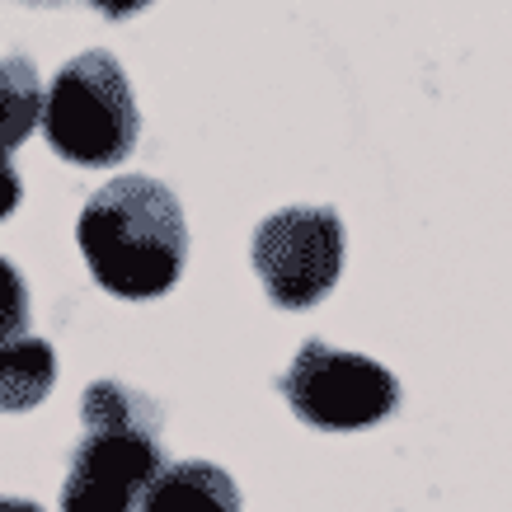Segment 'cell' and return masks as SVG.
<instances>
[{"label": "cell", "mask_w": 512, "mask_h": 512, "mask_svg": "<svg viewBox=\"0 0 512 512\" xmlns=\"http://www.w3.org/2000/svg\"><path fill=\"white\" fill-rule=\"evenodd\" d=\"M137 512H240V484L212 461H174L156 475Z\"/></svg>", "instance_id": "6"}, {"label": "cell", "mask_w": 512, "mask_h": 512, "mask_svg": "<svg viewBox=\"0 0 512 512\" xmlns=\"http://www.w3.org/2000/svg\"><path fill=\"white\" fill-rule=\"evenodd\" d=\"M90 5H94V10H99L104 19H132V15H141V10H146L151 0H90Z\"/></svg>", "instance_id": "12"}, {"label": "cell", "mask_w": 512, "mask_h": 512, "mask_svg": "<svg viewBox=\"0 0 512 512\" xmlns=\"http://www.w3.org/2000/svg\"><path fill=\"white\" fill-rule=\"evenodd\" d=\"M19 193H24V184H19L15 165H10V156H0V221L19 207Z\"/></svg>", "instance_id": "11"}, {"label": "cell", "mask_w": 512, "mask_h": 512, "mask_svg": "<svg viewBox=\"0 0 512 512\" xmlns=\"http://www.w3.org/2000/svg\"><path fill=\"white\" fill-rule=\"evenodd\" d=\"M24 329H29V287L10 259H0V348L24 339Z\"/></svg>", "instance_id": "10"}, {"label": "cell", "mask_w": 512, "mask_h": 512, "mask_svg": "<svg viewBox=\"0 0 512 512\" xmlns=\"http://www.w3.org/2000/svg\"><path fill=\"white\" fill-rule=\"evenodd\" d=\"M0 512H43L33 498H0Z\"/></svg>", "instance_id": "13"}, {"label": "cell", "mask_w": 512, "mask_h": 512, "mask_svg": "<svg viewBox=\"0 0 512 512\" xmlns=\"http://www.w3.org/2000/svg\"><path fill=\"white\" fill-rule=\"evenodd\" d=\"M254 273L282 311L320 306L343 273V221L334 207L296 202L254 226Z\"/></svg>", "instance_id": "4"}, {"label": "cell", "mask_w": 512, "mask_h": 512, "mask_svg": "<svg viewBox=\"0 0 512 512\" xmlns=\"http://www.w3.org/2000/svg\"><path fill=\"white\" fill-rule=\"evenodd\" d=\"M80 419L85 423H127V428H151L160 433V404L151 395L132 390L127 381H94L85 395H80Z\"/></svg>", "instance_id": "9"}, {"label": "cell", "mask_w": 512, "mask_h": 512, "mask_svg": "<svg viewBox=\"0 0 512 512\" xmlns=\"http://www.w3.org/2000/svg\"><path fill=\"white\" fill-rule=\"evenodd\" d=\"M141 132V113L127 85V71L104 47H90L47 85L43 137L62 160L80 170H109L132 156Z\"/></svg>", "instance_id": "2"}, {"label": "cell", "mask_w": 512, "mask_h": 512, "mask_svg": "<svg viewBox=\"0 0 512 512\" xmlns=\"http://www.w3.org/2000/svg\"><path fill=\"white\" fill-rule=\"evenodd\" d=\"M43 104L47 94L33 62L19 52H5L0 57V156H10L33 137V127L43 123Z\"/></svg>", "instance_id": "8"}, {"label": "cell", "mask_w": 512, "mask_h": 512, "mask_svg": "<svg viewBox=\"0 0 512 512\" xmlns=\"http://www.w3.org/2000/svg\"><path fill=\"white\" fill-rule=\"evenodd\" d=\"M57 386V348L47 339H15L0 348V409L24 414L33 404H43Z\"/></svg>", "instance_id": "7"}, {"label": "cell", "mask_w": 512, "mask_h": 512, "mask_svg": "<svg viewBox=\"0 0 512 512\" xmlns=\"http://www.w3.org/2000/svg\"><path fill=\"white\" fill-rule=\"evenodd\" d=\"M160 470V433L127 423H85V437L71 447L62 512H137Z\"/></svg>", "instance_id": "5"}, {"label": "cell", "mask_w": 512, "mask_h": 512, "mask_svg": "<svg viewBox=\"0 0 512 512\" xmlns=\"http://www.w3.org/2000/svg\"><path fill=\"white\" fill-rule=\"evenodd\" d=\"M278 390L296 419L320 433H362L400 409V381L390 367L348 348H329L325 339L301 343L292 367L278 376Z\"/></svg>", "instance_id": "3"}, {"label": "cell", "mask_w": 512, "mask_h": 512, "mask_svg": "<svg viewBox=\"0 0 512 512\" xmlns=\"http://www.w3.org/2000/svg\"><path fill=\"white\" fill-rule=\"evenodd\" d=\"M76 245L90 264V278L109 296L151 301L170 292L184 273V207L160 179L118 174L113 184L94 188L80 207Z\"/></svg>", "instance_id": "1"}, {"label": "cell", "mask_w": 512, "mask_h": 512, "mask_svg": "<svg viewBox=\"0 0 512 512\" xmlns=\"http://www.w3.org/2000/svg\"><path fill=\"white\" fill-rule=\"evenodd\" d=\"M29 5H57V0H29Z\"/></svg>", "instance_id": "14"}]
</instances>
